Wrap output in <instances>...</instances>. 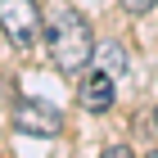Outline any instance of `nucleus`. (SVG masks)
I'll return each instance as SVG.
<instances>
[{
    "instance_id": "nucleus-1",
    "label": "nucleus",
    "mask_w": 158,
    "mask_h": 158,
    "mask_svg": "<svg viewBox=\"0 0 158 158\" xmlns=\"http://www.w3.org/2000/svg\"><path fill=\"white\" fill-rule=\"evenodd\" d=\"M45 45H50V59L59 73H81L86 63L95 59V36L86 18L73 9V5H54L45 18Z\"/></svg>"
},
{
    "instance_id": "nucleus-2",
    "label": "nucleus",
    "mask_w": 158,
    "mask_h": 158,
    "mask_svg": "<svg viewBox=\"0 0 158 158\" xmlns=\"http://www.w3.org/2000/svg\"><path fill=\"white\" fill-rule=\"evenodd\" d=\"M0 32L9 36V45L32 50L41 41V32H45L36 0H0Z\"/></svg>"
},
{
    "instance_id": "nucleus-3",
    "label": "nucleus",
    "mask_w": 158,
    "mask_h": 158,
    "mask_svg": "<svg viewBox=\"0 0 158 158\" xmlns=\"http://www.w3.org/2000/svg\"><path fill=\"white\" fill-rule=\"evenodd\" d=\"M14 127L23 135H36V140H54L63 131V113L45 99H18L14 104Z\"/></svg>"
},
{
    "instance_id": "nucleus-4",
    "label": "nucleus",
    "mask_w": 158,
    "mask_h": 158,
    "mask_svg": "<svg viewBox=\"0 0 158 158\" xmlns=\"http://www.w3.org/2000/svg\"><path fill=\"white\" fill-rule=\"evenodd\" d=\"M81 109H90V113H109L113 109V77L109 73H90L81 81Z\"/></svg>"
},
{
    "instance_id": "nucleus-5",
    "label": "nucleus",
    "mask_w": 158,
    "mask_h": 158,
    "mask_svg": "<svg viewBox=\"0 0 158 158\" xmlns=\"http://www.w3.org/2000/svg\"><path fill=\"white\" fill-rule=\"evenodd\" d=\"M95 59H99V73H109V77H118L122 68H127V50H122L118 41H104V45L95 50Z\"/></svg>"
},
{
    "instance_id": "nucleus-6",
    "label": "nucleus",
    "mask_w": 158,
    "mask_h": 158,
    "mask_svg": "<svg viewBox=\"0 0 158 158\" xmlns=\"http://www.w3.org/2000/svg\"><path fill=\"white\" fill-rule=\"evenodd\" d=\"M122 9H127V14H149L154 0H122Z\"/></svg>"
},
{
    "instance_id": "nucleus-7",
    "label": "nucleus",
    "mask_w": 158,
    "mask_h": 158,
    "mask_svg": "<svg viewBox=\"0 0 158 158\" xmlns=\"http://www.w3.org/2000/svg\"><path fill=\"white\" fill-rule=\"evenodd\" d=\"M99 158H135V154H131V149H127V145H109V149H104V154H99Z\"/></svg>"
},
{
    "instance_id": "nucleus-8",
    "label": "nucleus",
    "mask_w": 158,
    "mask_h": 158,
    "mask_svg": "<svg viewBox=\"0 0 158 158\" xmlns=\"http://www.w3.org/2000/svg\"><path fill=\"white\" fill-rule=\"evenodd\" d=\"M149 158H158V149H154V154H149Z\"/></svg>"
},
{
    "instance_id": "nucleus-9",
    "label": "nucleus",
    "mask_w": 158,
    "mask_h": 158,
    "mask_svg": "<svg viewBox=\"0 0 158 158\" xmlns=\"http://www.w3.org/2000/svg\"><path fill=\"white\" fill-rule=\"evenodd\" d=\"M154 122H158V113H154Z\"/></svg>"
}]
</instances>
